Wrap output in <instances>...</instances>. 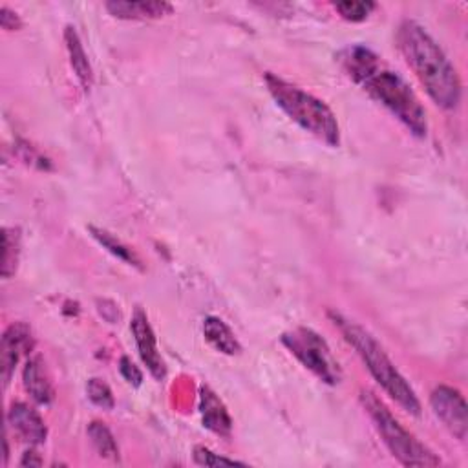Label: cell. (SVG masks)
I'll return each instance as SVG.
<instances>
[{
	"mask_svg": "<svg viewBox=\"0 0 468 468\" xmlns=\"http://www.w3.org/2000/svg\"><path fill=\"white\" fill-rule=\"evenodd\" d=\"M120 372L125 377V381L132 386H140L143 382V374L140 372V368L129 359V357H122L120 361Z\"/></svg>",
	"mask_w": 468,
	"mask_h": 468,
	"instance_id": "cell-22",
	"label": "cell"
},
{
	"mask_svg": "<svg viewBox=\"0 0 468 468\" xmlns=\"http://www.w3.org/2000/svg\"><path fill=\"white\" fill-rule=\"evenodd\" d=\"M40 464H42V461H40V457H37V454L33 450H28L24 454V457L21 459V466H40Z\"/></svg>",
	"mask_w": 468,
	"mask_h": 468,
	"instance_id": "cell-24",
	"label": "cell"
},
{
	"mask_svg": "<svg viewBox=\"0 0 468 468\" xmlns=\"http://www.w3.org/2000/svg\"><path fill=\"white\" fill-rule=\"evenodd\" d=\"M22 381L26 392L39 404H50L55 399V388L48 375L46 363L40 356H33L32 359H28L22 372Z\"/></svg>",
	"mask_w": 468,
	"mask_h": 468,
	"instance_id": "cell-11",
	"label": "cell"
},
{
	"mask_svg": "<svg viewBox=\"0 0 468 468\" xmlns=\"http://www.w3.org/2000/svg\"><path fill=\"white\" fill-rule=\"evenodd\" d=\"M4 255H3V276L10 278L17 271L19 255H21V232L15 227H4L3 234Z\"/></svg>",
	"mask_w": 468,
	"mask_h": 468,
	"instance_id": "cell-18",
	"label": "cell"
},
{
	"mask_svg": "<svg viewBox=\"0 0 468 468\" xmlns=\"http://www.w3.org/2000/svg\"><path fill=\"white\" fill-rule=\"evenodd\" d=\"M338 61L344 72L388 108L410 132L418 138L427 136L428 120L425 106L397 72L382 65L377 53L366 46L354 44L338 55Z\"/></svg>",
	"mask_w": 468,
	"mask_h": 468,
	"instance_id": "cell-1",
	"label": "cell"
},
{
	"mask_svg": "<svg viewBox=\"0 0 468 468\" xmlns=\"http://www.w3.org/2000/svg\"><path fill=\"white\" fill-rule=\"evenodd\" d=\"M430 404L434 414L459 441L466 439L468 434V408L463 395L450 386H437L432 392Z\"/></svg>",
	"mask_w": 468,
	"mask_h": 468,
	"instance_id": "cell-7",
	"label": "cell"
},
{
	"mask_svg": "<svg viewBox=\"0 0 468 468\" xmlns=\"http://www.w3.org/2000/svg\"><path fill=\"white\" fill-rule=\"evenodd\" d=\"M86 392H88L90 400H92L95 406H99V408H103V410H112V408H113V404H115L113 393H112L110 386H108L104 381H101V379H90V381H88V386H86Z\"/></svg>",
	"mask_w": 468,
	"mask_h": 468,
	"instance_id": "cell-20",
	"label": "cell"
},
{
	"mask_svg": "<svg viewBox=\"0 0 468 468\" xmlns=\"http://www.w3.org/2000/svg\"><path fill=\"white\" fill-rule=\"evenodd\" d=\"M397 42L408 67L432 101L445 110L457 108L461 101L459 76L430 33L414 21H404L397 32Z\"/></svg>",
	"mask_w": 468,
	"mask_h": 468,
	"instance_id": "cell-2",
	"label": "cell"
},
{
	"mask_svg": "<svg viewBox=\"0 0 468 468\" xmlns=\"http://www.w3.org/2000/svg\"><path fill=\"white\" fill-rule=\"evenodd\" d=\"M203 335L207 338V342L216 347L220 354L225 356H238L242 351V346L238 342V338L234 337V333L230 331V328L216 317H207L203 322Z\"/></svg>",
	"mask_w": 468,
	"mask_h": 468,
	"instance_id": "cell-14",
	"label": "cell"
},
{
	"mask_svg": "<svg viewBox=\"0 0 468 468\" xmlns=\"http://www.w3.org/2000/svg\"><path fill=\"white\" fill-rule=\"evenodd\" d=\"M32 349H33V337H32V329L26 324L17 322L4 331L3 344H0V374H3L4 388L10 384L21 357L24 354H30Z\"/></svg>",
	"mask_w": 468,
	"mask_h": 468,
	"instance_id": "cell-8",
	"label": "cell"
},
{
	"mask_svg": "<svg viewBox=\"0 0 468 468\" xmlns=\"http://www.w3.org/2000/svg\"><path fill=\"white\" fill-rule=\"evenodd\" d=\"M8 421L15 434L28 445L37 446L42 445L48 437L46 425L42 418L35 412V410L24 402H14L10 412H8Z\"/></svg>",
	"mask_w": 468,
	"mask_h": 468,
	"instance_id": "cell-10",
	"label": "cell"
},
{
	"mask_svg": "<svg viewBox=\"0 0 468 468\" xmlns=\"http://www.w3.org/2000/svg\"><path fill=\"white\" fill-rule=\"evenodd\" d=\"M335 10L340 14L342 19L351 22H361L370 17V14L375 10V4L370 0H346V3H337Z\"/></svg>",
	"mask_w": 468,
	"mask_h": 468,
	"instance_id": "cell-19",
	"label": "cell"
},
{
	"mask_svg": "<svg viewBox=\"0 0 468 468\" xmlns=\"http://www.w3.org/2000/svg\"><path fill=\"white\" fill-rule=\"evenodd\" d=\"M106 10L117 19H159L172 14V6L168 3H122V0H113L106 3Z\"/></svg>",
	"mask_w": 468,
	"mask_h": 468,
	"instance_id": "cell-13",
	"label": "cell"
},
{
	"mask_svg": "<svg viewBox=\"0 0 468 468\" xmlns=\"http://www.w3.org/2000/svg\"><path fill=\"white\" fill-rule=\"evenodd\" d=\"M130 329L134 333L141 361L147 364L148 372L156 377V379H163L166 375V366L165 361L161 359L159 351H158V342H156V335L148 324L147 315L141 310H136L134 317H132V324Z\"/></svg>",
	"mask_w": 468,
	"mask_h": 468,
	"instance_id": "cell-9",
	"label": "cell"
},
{
	"mask_svg": "<svg viewBox=\"0 0 468 468\" xmlns=\"http://www.w3.org/2000/svg\"><path fill=\"white\" fill-rule=\"evenodd\" d=\"M282 344L295 356L310 372L326 384H338L342 370L333 357L328 342L310 328H295L282 335Z\"/></svg>",
	"mask_w": 468,
	"mask_h": 468,
	"instance_id": "cell-6",
	"label": "cell"
},
{
	"mask_svg": "<svg viewBox=\"0 0 468 468\" xmlns=\"http://www.w3.org/2000/svg\"><path fill=\"white\" fill-rule=\"evenodd\" d=\"M329 319L333 326L342 333L344 340L357 349L359 357L363 359L374 379L381 384V388L404 410V412L419 416L421 402L414 388L399 374V370L386 356L384 347L375 340V337L337 311H329Z\"/></svg>",
	"mask_w": 468,
	"mask_h": 468,
	"instance_id": "cell-3",
	"label": "cell"
},
{
	"mask_svg": "<svg viewBox=\"0 0 468 468\" xmlns=\"http://www.w3.org/2000/svg\"><path fill=\"white\" fill-rule=\"evenodd\" d=\"M65 40H67V48H68V53H70L72 68L76 70V76L79 77L81 85L88 90L92 86V68H90L88 55H86V51L81 44V39H79L76 28L68 26L65 30Z\"/></svg>",
	"mask_w": 468,
	"mask_h": 468,
	"instance_id": "cell-15",
	"label": "cell"
},
{
	"mask_svg": "<svg viewBox=\"0 0 468 468\" xmlns=\"http://www.w3.org/2000/svg\"><path fill=\"white\" fill-rule=\"evenodd\" d=\"M88 229H90V232H92V237H94L106 251H110L113 256H117V258L127 262V264H130V266L141 267L140 256H138L129 246H125L122 240H117L115 237H112V234H110L108 230L99 229V227H94V225H90Z\"/></svg>",
	"mask_w": 468,
	"mask_h": 468,
	"instance_id": "cell-16",
	"label": "cell"
},
{
	"mask_svg": "<svg viewBox=\"0 0 468 468\" xmlns=\"http://www.w3.org/2000/svg\"><path fill=\"white\" fill-rule=\"evenodd\" d=\"M0 24H3L4 30L8 32H14V30H19L21 28V19L17 14L10 12L6 6L0 10Z\"/></svg>",
	"mask_w": 468,
	"mask_h": 468,
	"instance_id": "cell-23",
	"label": "cell"
},
{
	"mask_svg": "<svg viewBox=\"0 0 468 468\" xmlns=\"http://www.w3.org/2000/svg\"><path fill=\"white\" fill-rule=\"evenodd\" d=\"M363 406L370 414L377 432L393 454V457L404 466H437L441 459L410 434L392 414L390 410L372 392L361 393Z\"/></svg>",
	"mask_w": 468,
	"mask_h": 468,
	"instance_id": "cell-5",
	"label": "cell"
},
{
	"mask_svg": "<svg viewBox=\"0 0 468 468\" xmlns=\"http://www.w3.org/2000/svg\"><path fill=\"white\" fill-rule=\"evenodd\" d=\"M266 86L274 99V103L306 132L320 140L329 147H338L340 129L331 108L317 99L315 95L304 92L302 88L291 85L278 76L266 74Z\"/></svg>",
	"mask_w": 468,
	"mask_h": 468,
	"instance_id": "cell-4",
	"label": "cell"
},
{
	"mask_svg": "<svg viewBox=\"0 0 468 468\" xmlns=\"http://www.w3.org/2000/svg\"><path fill=\"white\" fill-rule=\"evenodd\" d=\"M202 416H203V425L214 434L225 437L230 434L232 430L230 416L225 410L223 402L218 399V395L207 386L202 388Z\"/></svg>",
	"mask_w": 468,
	"mask_h": 468,
	"instance_id": "cell-12",
	"label": "cell"
},
{
	"mask_svg": "<svg viewBox=\"0 0 468 468\" xmlns=\"http://www.w3.org/2000/svg\"><path fill=\"white\" fill-rule=\"evenodd\" d=\"M88 436L92 439L94 448L99 452L101 457L120 461V448H117V443H115L110 428L104 423H101V421L90 423Z\"/></svg>",
	"mask_w": 468,
	"mask_h": 468,
	"instance_id": "cell-17",
	"label": "cell"
},
{
	"mask_svg": "<svg viewBox=\"0 0 468 468\" xmlns=\"http://www.w3.org/2000/svg\"><path fill=\"white\" fill-rule=\"evenodd\" d=\"M194 461L202 466H234V464H244L240 461H234L223 455H218L214 452H211L205 446H196L194 448Z\"/></svg>",
	"mask_w": 468,
	"mask_h": 468,
	"instance_id": "cell-21",
	"label": "cell"
}]
</instances>
